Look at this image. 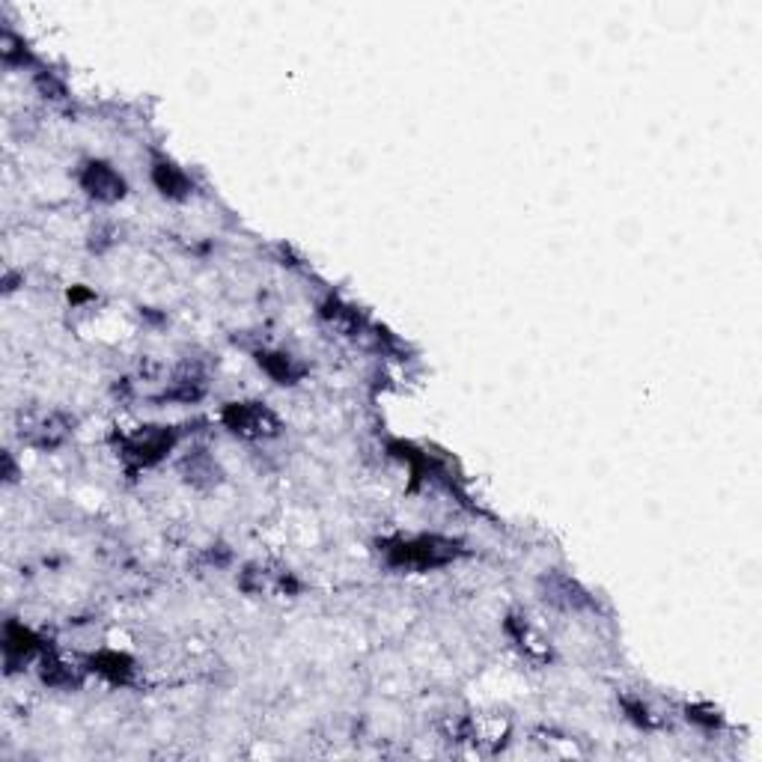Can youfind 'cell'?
<instances>
[{"label":"cell","instance_id":"6","mask_svg":"<svg viewBox=\"0 0 762 762\" xmlns=\"http://www.w3.org/2000/svg\"><path fill=\"white\" fill-rule=\"evenodd\" d=\"M542 599L554 608H563V611H581L590 605V596L566 575H548L542 581Z\"/></svg>","mask_w":762,"mask_h":762},{"label":"cell","instance_id":"4","mask_svg":"<svg viewBox=\"0 0 762 762\" xmlns=\"http://www.w3.org/2000/svg\"><path fill=\"white\" fill-rule=\"evenodd\" d=\"M78 182L87 191V197H93L96 203H117L126 197V179L108 161H96V158L87 161L78 173Z\"/></svg>","mask_w":762,"mask_h":762},{"label":"cell","instance_id":"7","mask_svg":"<svg viewBox=\"0 0 762 762\" xmlns=\"http://www.w3.org/2000/svg\"><path fill=\"white\" fill-rule=\"evenodd\" d=\"M39 676L45 685L51 688H78L81 685V670L69 661H63L60 655H54L51 649L39 658Z\"/></svg>","mask_w":762,"mask_h":762},{"label":"cell","instance_id":"9","mask_svg":"<svg viewBox=\"0 0 762 762\" xmlns=\"http://www.w3.org/2000/svg\"><path fill=\"white\" fill-rule=\"evenodd\" d=\"M259 367L277 384H295V381L304 376V367L292 355H286V352H262L259 355Z\"/></svg>","mask_w":762,"mask_h":762},{"label":"cell","instance_id":"11","mask_svg":"<svg viewBox=\"0 0 762 762\" xmlns=\"http://www.w3.org/2000/svg\"><path fill=\"white\" fill-rule=\"evenodd\" d=\"M182 474H185V480L194 483V486H212V483L218 480V468H215V462H212L206 453H191V456L182 462Z\"/></svg>","mask_w":762,"mask_h":762},{"label":"cell","instance_id":"8","mask_svg":"<svg viewBox=\"0 0 762 762\" xmlns=\"http://www.w3.org/2000/svg\"><path fill=\"white\" fill-rule=\"evenodd\" d=\"M152 182L158 185V191L164 197H173V200L185 197L191 191V179L176 164H170V161H155L152 164Z\"/></svg>","mask_w":762,"mask_h":762},{"label":"cell","instance_id":"5","mask_svg":"<svg viewBox=\"0 0 762 762\" xmlns=\"http://www.w3.org/2000/svg\"><path fill=\"white\" fill-rule=\"evenodd\" d=\"M45 652H48V646L42 643V637H36L21 623H6V629H3V658H6L9 670L15 664H27L33 658H42Z\"/></svg>","mask_w":762,"mask_h":762},{"label":"cell","instance_id":"3","mask_svg":"<svg viewBox=\"0 0 762 762\" xmlns=\"http://www.w3.org/2000/svg\"><path fill=\"white\" fill-rule=\"evenodd\" d=\"M176 447V432L170 426H146L123 441V459L131 468H152Z\"/></svg>","mask_w":762,"mask_h":762},{"label":"cell","instance_id":"2","mask_svg":"<svg viewBox=\"0 0 762 762\" xmlns=\"http://www.w3.org/2000/svg\"><path fill=\"white\" fill-rule=\"evenodd\" d=\"M221 423L245 441H262V438H274L280 432V420L277 414L262 405V402H230L221 411Z\"/></svg>","mask_w":762,"mask_h":762},{"label":"cell","instance_id":"10","mask_svg":"<svg viewBox=\"0 0 762 762\" xmlns=\"http://www.w3.org/2000/svg\"><path fill=\"white\" fill-rule=\"evenodd\" d=\"M90 664H93V670H96V673H102L105 679H111V682H117V685L128 682V679H131V673H134L131 658L120 655V652H99V655H93V658H90Z\"/></svg>","mask_w":762,"mask_h":762},{"label":"cell","instance_id":"1","mask_svg":"<svg viewBox=\"0 0 762 762\" xmlns=\"http://www.w3.org/2000/svg\"><path fill=\"white\" fill-rule=\"evenodd\" d=\"M462 554L459 542L447 539V536H435V533H423V536H408V539H393L384 545V560L393 569H405V572H429V569H441L447 563H453Z\"/></svg>","mask_w":762,"mask_h":762}]
</instances>
